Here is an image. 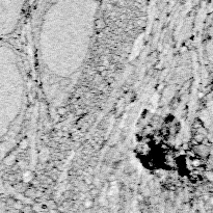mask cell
<instances>
[{
    "instance_id": "1",
    "label": "cell",
    "mask_w": 213,
    "mask_h": 213,
    "mask_svg": "<svg viewBox=\"0 0 213 213\" xmlns=\"http://www.w3.org/2000/svg\"><path fill=\"white\" fill-rule=\"evenodd\" d=\"M99 10L98 0H54L41 23L37 48L50 74L68 78L85 62Z\"/></svg>"
},
{
    "instance_id": "3",
    "label": "cell",
    "mask_w": 213,
    "mask_h": 213,
    "mask_svg": "<svg viewBox=\"0 0 213 213\" xmlns=\"http://www.w3.org/2000/svg\"><path fill=\"white\" fill-rule=\"evenodd\" d=\"M27 0H0V35L13 34L23 17Z\"/></svg>"
},
{
    "instance_id": "2",
    "label": "cell",
    "mask_w": 213,
    "mask_h": 213,
    "mask_svg": "<svg viewBox=\"0 0 213 213\" xmlns=\"http://www.w3.org/2000/svg\"><path fill=\"white\" fill-rule=\"evenodd\" d=\"M25 82L15 51L0 45V137L4 136L23 107Z\"/></svg>"
}]
</instances>
